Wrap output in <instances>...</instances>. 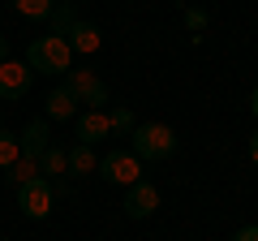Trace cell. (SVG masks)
I'll return each instance as SVG.
<instances>
[{
    "instance_id": "6da1fadb",
    "label": "cell",
    "mask_w": 258,
    "mask_h": 241,
    "mask_svg": "<svg viewBox=\"0 0 258 241\" xmlns=\"http://www.w3.org/2000/svg\"><path fill=\"white\" fill-rule=\"evenodd\" d=\"M26 65L35 74H69L74 69V47L64 35H43L26 47Z\"/></svg>"
},
{
    "instance_id": "7a4b0ae2",
    "label": "cell",
    "mask_w": 258,
    "mask_h": 241,
    "mask_svg": "<svg viewBox=\"0 0 258 241\" xmlns=\"http://www.w3.org/2000/svg\"><path fill=\"white\" fill-rule=\"evenodd\" d=\"M134 155L138 159H168L176 151V134L172 125H164V120H147V125H134Z\"/></svg>"
},
{
    "instance_id": "3957f363",
    "label": "cell",
    "mask_w": 258,
    "mask_h": 241,
    "mask_svg": "<svg viewBox=\"0 0 258 241\" xmlns=\"http://www.w3.org/2000/svg\"><path fill=\"white\" fill-rule=\"evenodd\" d=\"M64 91L78 103H86V112H103V103H108V82L95 69H69L64 74Z\"/></svg>"
},
{
    "instance_id": "277c9868",
    "label": "cell",
    "mask_w": 258,
    "mask_h": 241,
    "mask_svg": "<svg viewBox=\"0 0 258 241\" xmlns=\"http://www.w3.org/2000/svg\"><path fill=\"white\" fill-rule=\"evenodd\" d=\"M95 172L103 181H112V186H134V181H142V159L134 151H108Z\"/></svg>"
},
{
    "instance_id": "5b68a950",
    "label": "cell",
    "mask_w": 258,
    "mask_h": 241,
    "mask_svg": "<svg viewBox=\"0 0 258 241\" xmlns=\"http://www.w3.org/2000/svg\"><path fill=\"white\" fill-rule=\"evenodd\" d=\"M52 186H47V176H35V181H26V186H18V207L26 220H47L52 215Z\"/></svg>"
},
{
    "instance_id": "8992f818",
    "label": "cell",
    "mask_w": 258,
    "mask_h": 241,
    "mask_svg": "<svg viewBox=\"0 0 258 241\" xmlns=\"http://www.w3.org/2000/svg\"><path fill=\"white\" fill-rule=\"evenodd\" d=\"M30 82H35V69L26 65V61H0V103H13L22 99V95L30 91Z\"/></svg>"
},
{
    "instance_id": "52a82bcc",
    "label": "cell",
    "mask_w": 258,
    "mask_h": 241,
    "mask_svg": "<svg viewBox=\"0 0 258 241\" xmlns=\"http://www.w3.org/2000/svg\"><path fill=\"white\" fill-rule=\"evenodd\" d=\"M159 207V190L151 186V181H134L125 194V215L129 220H147V215H155Z\"/></svg>"
},
{
    "instance_id": "ba28073f",
    "label": "cell",
    "mask_w": 258,
    "mask_h": 241,
    "mask_svg": "<svg viewBox=\"0 0 258 241\" xmlns=\"http://www.w3.org/2000/svg\"><path fill=\"white\" fill-rule=\"evenodd\" d=\"M18 147H22V159H35V164L43 159V151L52 147V134H47V120H43V116H35L26 130H22Z\"/></svg>"
},
{
    "instance_id": "9c48e42d",
    "label": "cell",
    "mask_w": 258,
    "mask_h": 241,
    "mask_svg": "<svg viewBox=\"0 0 258 241\" xmlns=\"http://www.w3.org/2000/svg\"><path fill=\"white\" fill-rule=\"evenodd\" d=\"M64 39H69V47H74V52H82V56H95V52H99V43H103V35H99V26H95V22H74Z\"/></svg>"
},
{
    "instance_id": "30bf717a",
    "label": "cell",
    "mask_w": 258,
    "mask_h": 241,
    "mask_svg": "<svg viewBox=\"0 0 258 241\" xmlns=\"http://www.w3.org/2000/svg\"><path fill=\"white\" fill-rule=\"evenodd\" d=\"M103 138H112L108 116H103V112H82V116H78V142L95 147V142H103Z\"/></svg>"
},
{
    "instance_id": "8fae6325",
    "label": "cell",
    "mask_w": 258,
    "mask_h": 241,
    "mask_svg": "<svg viewBox=\"0 0 258 241\" xmlns=\"http://www.w3.org/2000/svg\"><path fill=\"white\" fill-rule=\"evenodd\" d=\"M43 112H47V120H74V116H78V99L64 91V86H56V91L47 95Z\"/></svg>"
},
{
    "instance_id": "7c38bea8",
    "label": "cell",
    "mask_w": 258,
    "mask_h": 241,
    "mask_svg": "<svg viewBox=\"0 0 258 241\" xmlns=\"http://www.w3.org/2000/svg\"><path fill=\"white\" fill-rule=\"evenodd\" d=\"M39 172H43L47 181H64V172H69V151L52 142V147L43 151V159H39Z\"/></svg>"
},
{
    "instance_id": "4fadbf2b",
    "label": "cell",
    "mask_w": 258,
    "mask_h": 241,
    "mask_svg": "<svg viewBox=\"0 0 258 241\" xmlns=\"http://www.w3.org/2000/svg\"><path fill=\"white\" fill-rule=\"evenodd\" d=\"M95 168H99V155H95L86 142H74V147H69V172L64 176H91Z\"/></svg>"
},
{
    "instance_id": "5bb4252c",
    "label": "cell",
    "mask_w": 258,
    "mask_h": 241,
    "mask_svg": "<svg viewBox=\"0 0 258 241\" xmlns=\"http://www.w3.org/2000/svg\"><path fill=\"white\" fill-rule=\"evenodd\" d=\"M5 176H9V186L18 190V186H26V181H35V176H43V172H39L35 159H18L13 168H5Z\"/></svg>"
},
{
    "instance_id": "9a60e30c",
    "label": "cell",
    "mask_w": 258,
    "mask_h": 241,
    "mask_svg": "<svg viewBox=\"0 0 258 241\" xmlns=\"http://www.w3.org/2000/svg\"><path fill=\"white\" fill-rule=\"evenodd\" d=\"M13 9L30 22H43V18H52V0H13Z\"/></svg>"
},
{
    "instance_id": "2e32d148",
    "label": "cell",
    "mask_w": 258,
    "mask_h": 241,
    "mask_svg": "<svg viewBox=\"0 0 258 241\" xmlns=\"http://www.w3.org/2000/svg\"><path fill=\"white\" fill-rule=\"evenodd\" d=\"M22 159V147H18V138H13L9 130H0V168H13Z\"/></svg>"
},
{
    "instance_id": "e0dca14e",
    "label": "cell",
    "mask_w": 258,
    "mask_h": 241,
    "mask_svg": "<svg viewBox=\"0 0 258 241\" xmlns=\"http://www.w3.org/2000/svg\"><path fill=\"white\" fill-rule=\"evenodd\" d=\"M47 22H52V35H69V26H74V5H52V18H47Z\"/></svg>"
},
{
    "instance_id": "ac0fdd59",
    "label": "cell",
    "mask_w": 258,
    "mask_h": 241,
    "mask_svg": "<svg viewBox=\"0 0 258 241\" xmlns=\"http://www.w3.org/2000/svg\"><path fill=\"white\" fill-rule=\"evenodd\" d=\"M108 125H112V134H134V125H138V116H134V108H112V116H108Z\"/></svg>"
},
{
    "instance_id": "d6986e66",
    "label": "cell",
    "mask_w": 258,
    "mask_h": 241,
    "mask_svg": "<svg viewBox=\"0 0 258 241\" xmlns=\"http://www.w3.org/2000/svg\"><path fill=\"white\" fill-rule=\"evenodd\" d=\"M185 26H189L194 35H198V30H207V9H189V13H185Z\"/></svg>"
},
{
    "instance_id": "ffe728a7",
    "label": "cell",
    "mask_w": 258,
    "mask_h": 241,
    "mask_svg": "<svg viewBox=\"0 0 258 241\" xmlns=\"http://www.w3.org/2000/svg\"><path fill=\"white\" fill-rule=\"evenodd\" d=\"M232 241H258V224H245V228L232 232Z\"/></svg>"
},
{
    "instance_id": "44dd1931",
    "label": "cell",
    "mask_w": 258,
    "mask_h": 241,
    "mask_svg": "<svg viewBox=\"0 0 258 241\" xmlns=\"http://www.w3.org/2000/svg\"><path fill=\"white\" fill-rule=\"evenodd\" d=\"M249 164H254V168H258V130H254V134H249Z\"/></svg>"
},
{
    "instance_id": "7402d4cb",
    "label": "cell",
    "mask_w": 258,
    "mask_h": 241,
    "mask_svg": "<svg viewBox=\"0 0 258 241\" xmlns=\"http://www.w3.org/2000/svg\"><path fill=\"white\" fill-rule=\"evenodd\" d=\"M249 112L258 116V86H254V95H249Z\"/></svg>"
},
{
    "instance_id": "603a6c76",
    "label": "cell",
    "mask_w": 258,
    "mask_h": 241,
    "mask_svg": "<svg viewBox=\"0 0 258 241\" xmlns=\"http://www.w3.org/2000/svg\"><path fill=\"white\" fill-rule=\"evenodd\" d=\"M0 61H9V43H5V35H0Z\"/></svg>"
}]
</instances>
